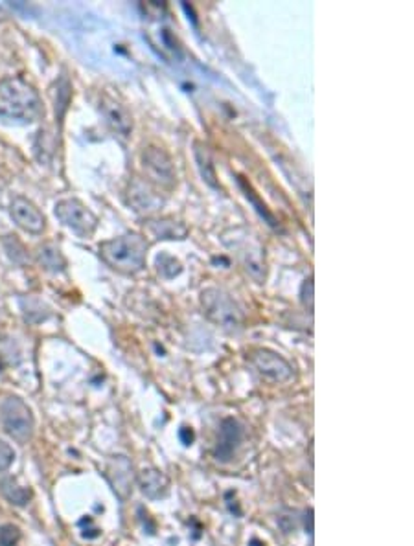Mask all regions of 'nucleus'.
<instances>
[{"label": "nucleus", "mask_w": 414, "mask_h": 546, "mask_svg": "<svg viewBox=\"0 0 414 546\" xmlns=\"http://www.w3.org/2000/svg\"><path fill=\"white\" fill-rule=\"evenodd\" d=\"M251 364L256 372L271 382H288L295 378V370L280 353L267 348H256L251 352Z\"/></svg>", "instance_id": "nucleus-6"}, {"label": "nucleus", "mask_w": 414, "mask_h": 546, "mask_svg": "<svg viewBox=\"0 0 414 546\" xmlns=\"http://www.w3.org/2000/svg\"><path fill=\"white\" fill-rule=\"evenodd\" d=\"M127 197H129V204L133 210H137V212H152L164 203L161 195L156 194V189H153L149 180H142L138 177L129 182Z\"/></svg>", "instance_id": "nucleus-10"}, {"label": "nucleus", "mask_w": 414, "mask_h": 546, "mask_svg": "<svg viewBox=\"0 0 414 546\" xmlns=\"http://www.w3.org/2000/svg\"><path fill=\"white\" fill-rule=\"evenodd\" d=\"M140 159L147 180H152L153 184L162 186V188H171L175 184V168L164 149L155 147V145H147L146 149L142 151Z\"/></svg>", "instance_id": "nucleus-7"}, {"label": "nucleus", "mask_w": 414, "mask_h": 546, "mask_svg": "<svg viewBox=\"0 0 414 546\" xmlns=\"http://www.w3.org/2000/svg\"><path fill=\"white\" fill-rule=\"evenodd\" d=\"M201 307L215 326L225 329H236L243 322V311L238 302L218 287H208L201 293Z\"/></svg>", "instance_id": "nucleus-3"}, {"label": "nucleus", "mask_w": 414, "mask_h": 546, "mask_svg": "<svg viewBox=\"0 0 414 546\" xmlns=\"http://www.w3.org/2000/svg\"><path fill=\"white\" fill-rule=\"evenodd\" d=\"M100 111H102L105 124L111 127L114 133L122 136H129L133 129V120L129 116V112L126 111V107H122L114 98L103 94L102 102H100Z\"/></svg>", "instance_id": "nucleus-11"}, {"label": "nucleus", "mask_w": 414, "mask_h": 546, "mask_svg": "<svg viewBox=\"0 0 414 546\" xmlns=\"http://www.w3.org/2000/svg\"><path fill=\"white\" fill-rule=\"evenodd\" d=\"M0 420L8 434L19 444H26L34 434V414L20 397H8L0 405Z\"/></svg>", "instance_id": "nucleus-4"}, {"label": "nucleus", "mask_w": 414, "mask_h": 546, "mask_svg": "<svg viewBox=\"0 0 414 546\" xmlns=\"http://www.w3.org/2000/svg\"><path fill=\"white\" fill-rule=\"evenodd\" d=\"M144 230L153 241H166V239H185L188 236V228L182 221H177L175 218H159L149 219L144 225Z\"/></svg>", "instance_id": "nucleus-12"}, {"label": "nucleus", "mask_w": 414, "mask_h": 546, "mask_svg": "<svg viewBox=\"0 0 414 546\" xmlns=\"http://www.w3.org/2000/svg\"><path fill=\"white\" fill-rule=\"evenodd\" d=\"M0 116L19 124L37 121L43 116L39 92L25 78H4L0 81Z\"/></svg>", "instance_id": "nucleus-1"}, {"label": "nucleus", "mask_w": 414, "mask_h": 546, "mask_svg": "<svg viewBox=\"0 0 414 546\" xmlns=\"http://www.w3.org/2000/svg\"><path fill=\"white\" fill-rule=\"evenodd\" d=\"M10 213L13 221L29 234H41L46 227V219H44L43 212L26 197H15L11 201Z\"/></svg>", "instance_id": "nucleus-8"}, {"label": "nucleus", "mask_w": 414, "mask_h": 546, "mask_svg": "<svg viewBox=\"0 0 414 546\" xmlns=\"http://www.w3.org/2000/svg\"><path fill=\"white\" fill-rule=\"evenodd\" d=\"M146 237L137 232L123 234L100 243V256L120 274H137L146 267L147 256Z\"/></svg>", "instance_id": "nucleus-2"}, {"label": "nucleus", "mask_w": 414, "mask_h": 546, "mask_svg": "<svg viewBox=\"0 0 414 546\" xmlns=\"http://www.w3.org/2000/svg\"><path fill=\"white\" fill-rule=\"evenodd\" d=\"M0 493L4 495L8 502L13 506H26L32 500V491L28 488H22L13 479H4L0 482Z\"/></svg>", "instance_id": "nucleus-16"}, {"label": "nucleus", "mask_w": 414, "mask_h": 546, "mask_svg": "<svg viewBox=\"0 0 414 546\" xmlns=\"http://www.w3.org/2000/svg\"><path fill=\"white\" fill-rule=\"evenodd\" d=\"M4 370V363H2V359H0V372Z\"/></svg>", "instance_id": "nucleus-26"}, {"label": "nucleus", "mask_w": 414, "mask_h": 546, "mask_svg": "<svg viewBox=\"0 0 414 546\" xmlns=\"http://www.w3.org/2000/svg\"><path fill=\"white\" fill-rule=\"evenodd\" d=\"M20 541V530L15 524L0 526V546H17Z\"/></svg>", "instance_id": "nucleus-20"}, {"label": "nucleus", "mask_w": 414, "mask_h": 546, "mask_svg": "<svg viewBox=\"0 0 414 546\" xmlns=\"http://www.w3.org/2000/svg\"><path fill=\"white\" fill-rule=\"evenodd\" d=\"M37 261L44 271L48 272H63L67 269L63 252L59 247H55L54 243H44L43 247L37 248Z\"/></svg>", "instance_id": "nucleus-15"}, {"label": "nucleus", "mask_w": 414, "mask_h": 546, "mask_svg": "<svg viewBox=\"0 0 414 546\" xmlns=\"http://www.w3.org/2000/svg\"><path fill=\"white\" fill-rule=\"evenodd\" d=\"M55 218L63 222L65 227L70 228L78 236H93L98 228V218L93 210L87 208L78 199H63L58 201L54 208Z\"/></svg>", "instance_id": "nucleus-5"}, {"label": "nucleus", "mask_w": 414, "mask_h": 546, "mask_svg": "<svg viewBox=\"0 0 414 546\" xmlns=\"http://www.w3.org/2000/svg\"><path fill=\"white\" fill-rule=\"evenodd\" d=\"M195 160H197V166H199V171L203 175V179L218 188V180H215V169L212 166V159H210V153L206 149V145H203L201 142H195Z\"/></svg>", "instance_id": "nucleus-17"}, {"label": "nucleus", "mask_w": 414, "mask_h": 546, "mask_svg": "<svg viewBox=\"0 0 414 546\" xmlns=\"http://www.w3.org/2000/svg\"><path fill=\"white\" fill-rule=\"evenodd\" d=\"M138 486H140L142 493L149 498H161L168 493L170 488V480L162 471L156 469H146L138 474Z\"/></svg>", "instance_id": "nucleus-13"}, {"label": "nucleus", "mask_w": 414, "mask_h": 546, "mask_svg": "<svg viewBox=\"0 0 414 546\" xmlns=\"http://www.w3.org/2000/svg\"><path fill=\"white\" fill-rule=\"evenodd\" d=\"M70 103V83L67 78H61V81L58 83V98H55V118L59 120H63L65 111H67V107Z\"/></svg>", "instance_id": "nucleus-18"}, {"label": "nucleus", "mask_w": 414, "mask_h": 546, "mask_svg": "<svg viewBox=\"0 0 414 546\" xmlns=\"http://www.w3.org/2000/svg\"><path fill=\"white\" fill-rule=\"evenodd\" d=\"M179 438L185 445H192V441H194V438H195L194 430H192L190 427H182V429L179 430Z\"/></svg>", "instance_id": "nucleus-23"}, {"label": "nucleus", "mask_w": 414, "mask_h": 546, "mask_svg": "<svg viewBox=\"0 0 414 546\" xmlns=\"http://www.w3.org/2000/svg\"><path fill=\"white\" fill-rule=\"evenodd\" d=\"M248 546H265V542L260 541V539H253V541L248 542Z\"/></svg>", "instance_id": "nucleus-25"}, {"label": "nucleus", "mask_w": 414, "mask_h": 546, "mask_svg": "<svg viewBox=\"0 0 414 546\" xmlns=\"http://www.w3.org/2000/svg\"><path fill=\"white\" fill-rule=\"evenodd\" d=\"M300 300H302L304 307H307L309 311L313 309V280L312 278L304 281L302 291H300Z\"/></svg>", "instance_id": "nucleus-22"}, {"label": "nucleus", "mask_w": 414, "mask_h": 546, "mask_svg": "<svg viewBox=\"0 0 414 546\" xmlns=\"http://www.w3.org/2000/svg\"><path fill=\"white\" fill-rule=\"evenodd\" d=\"M107 471H111V473H118L116 480H112L111 486L120 497L126 498L127 493H129V488H131V480H133L131 464H129V460H127L126 456H112V460L107 465Z\"/></svg>", "instance_id": "nucleus-14"}, {"label": "nucleus", "mask_w": 414, "mask_h": 546, "mask_svg": "<svg viewBox=\"0 0 414 546\" xmlns=\"http://www.w3.org/2000/svg\"><path fill=\"white\" fill-rule=\"evenodd\" d=\"M156 265H159V272L164 274L166 278H173V276H177L180 271H182V267H180L179 261L171 256H159Z\"/></svg>", "instance_id": "nucleus-19"}, {"label": "nucleus", "mask_w": 414, "mask_h": 546, "mask_svg": "<svg viewBox=\"0 0 414 546\" xmlns=\"http://www.w3.org/2000/svg\"><path fill=\"white\" fill-rule=\"evenodd\" d=\"M15 460V451L10 444H6V441L0 440V473L2 471H8L10 465L13 464Z\"/></svg>", "instance_id": "nucleus-21"}, {"label": "nucleus", "mask_w": 414, "mask_h": 546, "mask_svg": "<svg viewBox=\"0 0 414 546\" xmlns=\"http://www.w3.org/2000/svg\"><path fill=\"white\" fill-rule=\"evenodd\" d=\"M243 440V427L239 425V421L234 418H227L221 421L220 434H218V444H215L214 456L220 462H230L234 456L236 449Z\"/></svg>", "instance_id": "nucleus-9"}, {"label": "nucleus", "mask_w": 414, "mask_h": 546, "mask_svg": "<svg viewBox=\"0 0 414 546\" xmlns=\"http://www.w3.org/2000/svg\"><path fill=\"white\" fill-rule=\"evenodd\" d=\"M304 528H306V533L313 535V510L309 507L306 513H304Z\"/></svg>", "instance_id": "nucleus-24"}]
</instances>
